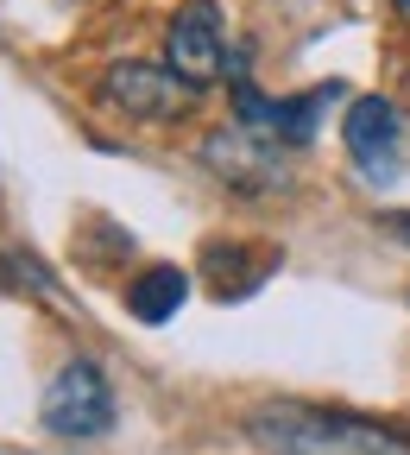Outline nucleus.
Segmentation results:
<instances>
[{
	"instance_id": "nucleus-1",
	"label": "nucleus",
	"mask_w": 410,
	"mask_h": 455,
	"mask_svg": "<svg viewBox=\"0 0 410 455\" xmlns=\"http://www.w3.org/2000/svg\"><path fill=\"white\" fill-rule=\"evenodd\" d=\"M247 430H253V443H265L278 455H410V436H398L391 424H373L360 411L297 405V398L247 411Z\"/></svg>"
},
{
	"instance_id": "nucleus-2",
	"label": "nucleus",
	"mask_w": 410,
	"mask_h": 455,
	"mask_svg": "<svg viewBox=\"0 0 410 455\" xmlns=\"http://www.w3.org/2000/svg\"><path fill=\"white\" fill-rule=\"evenodd\" d=\"M38 418H44L51 436H64V443L107 436V430H114V392H107L101 367H95V361L57 367V379H51L44 398H38Z\"/></svg>"
},
{
	"instance_id": "nucleus-3",
	"label": "nucleus",
	"mask_w": 410,
	"mask_h": 455,
	"mask_svg": "<svg viewBox=\"0 0 410 455\" xmlns=\"http://www.w3.org/2000/svg\"><path fill=\"white\" fill-rule=\"evenodd\" d=\"M202 89H190L170 64H114L101 76V101L133 114V121H177V114L196 108Z\"/></svg>"
},
{
	"instance_id": "nucleus-4",
	"label": "nucleus",
	"mask_w": 410,
	"mask_h": 455,
	"mask_svg": "<svg viewBox=\"0 0 410 455\" xmlns=\"http://www.w3.org/2000/svg\"><path fill=\"white\" fill-rule=\"evenodd\" d=\"M164 64L177 70L190 89L221 83V70H227V44H221V13L209 7V0H190V7L170 13V26H164Z\"/></svg>"
},
{
	"instance_id": "nucleus-5",
	"label": "nucleus",
	"mask_w": 410,
	"mask_h": 455,
	"mask_svg": "<svg viewBox=\"0 0 410 455\" xmlns=\"http://www.w3.org/2000/svg\"><path fill=\"white\" fill-rule=\"evenodd\" d=\"M202 164L215 171L227 190H240V196H272V190H284V164H278L272 140L247 133L240 121H233V127H215V133L202 140Z\"/></svg>"
},
{
	"instance_id": "nucleus-6",
	"label": "nucleus",
	"mask_w": 410,
	"mask_h": 455,
	"mask_svg": "<svg viewBox=\"0 0 410 455\" xmlns=\"http://www.w3.org/2000/svg\"><path fill=\"white\" fill-rule=\"evenodd\" d=\"M341 95V83L328 89H310L304 101H265L247 76H233V108H240V127L259 133V140H290V146H304L316 133V121L328 114V101Z\"/></svg>"
},
{
	"instance_id": "nucleus-7",
	"label": "nucleus",
	"mask_w": 410,
	"mask_h": 455,
	"mask_svg": "<svg viewBox=\"0 0 410 455\" xmlns=\"http://www.w3.org/2000/svg\"><path fill=\"white\" fill-rule=\"evenodd\" d=\"M341 140H347V152H354V164H360V171H373V178L385 184L391 171H398V140H404L398 108H391L385 95H360L354 108H347Z\"/></svg>"
},
{
	"instance_id": "nucleus-8",
	"label": "nucleus",
	"mask_w": 410,
	"mask_h": 455,
	"mask_svg": "<svg viewBox=\"0 0 410 455\" xmlns=\"http://www.w3.org/2000/svg\"><path fill=\"white\" fill-rule=\"evenodd\" d=\"M184 298H190V272H177V266H152L127 284V310L139 323H170L184 310Z\"/></svg>"
},
{
	"instance_id": "nucleus-9",
	"label": "nucleus",
	"mask_w": 410,
	"mask_h": 455,
	"mask_svg": "<svg viewBox=\"0 0 410 455\" xmlns=\"http://www.w3.org/2000/svg\"><path fill=\"white\" fill-rule=\"evenodd\" d=\"M385 228H398V235L410 241V215H385Z\"/></svg>"
},
{
	"instance_id": "nucleus-10",
	"label": "nucleus",
	"mask_w": 410,
	"mask_h": 455,
	"mask_svg": "<svg viewBox=\"0 0 410 455\" xmlns=\"http://www.w3.org/2000/svg\"><path fill=\"white\" fill-rule=\"evenodd\" d=\"M398 13H404V20H410V0H398Z\"/></svg>"
}]
</instances>
